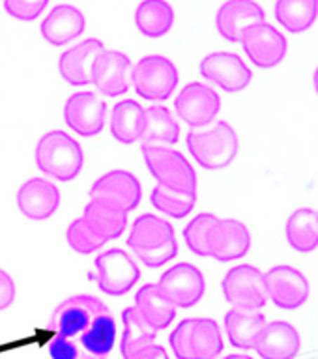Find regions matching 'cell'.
<instances>
[{"label":"cell","instance_id":"34","mask_svg":"<svg viewBox=\"0 0 318 359\" xmlns=\"http://www.w3.org/2000/svg\"><path fill=\"white\" fill-rule=\"evenodd\" d=\"M150 204L157 212L165 215V219H185L197 206V195H182L168 191L161 185H156L150 193Z\"/></svg>","mask_w":318,"mask_h":359},{"label":"cell","instance_id":"2","mask_svg":"<svg viewBox=\"0 0 318 359\" xmlns=\"http://www.w3.org/2000/svg\"><path fill=\"white\" fill-rule=\"evenodd\" d=\"M185 146L193 161L204 170H223L240 154V135L227 120H216L206 129H191Z\"/></svg>","mask_w":318,"mask_h":359},{"label":"cell","instance_id":"24","mask_svg":"<svg viewBox=\"0 0 318 359\" xmlns=\"http://www.w3.org/2000/svg\"><path fill=\"white\" fill-rule=\"evenodd\" d=\"M178 118L168 107L150 105L145 109L143 126H140L139 142L152 146H174L180 140Z\"/></svg>","mask_w":318,"mask_h":359},{"label":"cell","instance_id":"31","mask_svg":"<svg viewBox=\"0 0 318 359\" xmlns=\"http://www.w3.org/2000/svg\"><path fill=\"white\" fill-rule=\"evenodd\" d=\"M225 350L221 327L213 318H193L190 330L191 359H218Z\"/></svg>","mask_w":318,"mask_h":359},{"label":"cell","instance_id":"12","mask_svg":"<svg viewBox=\"0 0 318 359\" xmlns=\"http://www.w3.org/2000/svg\"><path fill=\"white\" fill-rule=\"evenodd\" d=\"M199 73L212 88L216 86L227 94H240L253 83L251 67L240 55L230 50H216L204 56L199 64Z\"/></svg>","mask_w":318,"mask_h":359},{"label":"cell","instance_id":"11","mask_svg":"<svg viewBox=\"0 0 318 359\" xmlns=\"http://www.w3.org/2000/svg\"><path fill=\"white\" fill-rule=\"evenodd\" d=\"M221 112L218 90L201 81H191L182 86L174 97V114L191 129H204L216 122Z\"/></svg>","mask_w":318,"mask_h":359},{"label":"cell","instance_id":"3","mask_svg":"<svg viewBox=\"0 0 318 359\" xmlns=\"http://www.w3.org/2000/svg\"><path fill=\"white\" fill-rule=\"evenodd\" d=\"M36 167L45 178L62 184L73 182L84 167V151L79 140L62 129H53L39 137L34 150Z\"/></svg>","mask_w":318,"mask_h":359},{"label":"cell","instance_id":"28","mask_svg":"<svg viewBox=\"0 0 318 359\" xmlns=\"http://www.w3.org/2000/svg\"><path fill=\"white\" fill-rule=\"evenodd\" d=\"M133 25L145 38H163L174 27V8L167 0H143L135 8Z\"/></svg>","mask_w":318,"mask_h":359},{"label":"cell","instance_id":"13","mask_svg":"<svg viewBox=\"0 0 318 359\" xmlns=\"http://www.w3.org/2000/svg\"><path fill=\"white\" fill-rule=\"evenodd\" d=\"M253 247V234L244 221L234 217H218L206 240V257L216 262L229 264L241 260Z\"/></svg>","mask_w":318,"mask_h":359},{"label":"cell","instance_id":"29","mask_svg":"<svg viewBox=\"0 0 318 359\" xmlns=\"http://www.w3.org/2000/svg\"><path fill=\"white\" fill-rule=\"evenodd\" d=\"M79 346L94 359H107L111 355L112 348L118 341V325L111 311L100 314L98 318L88 325V330L83 331L75 339Z\"/></svg>","mask_w":318,"mask_h":359},{"label":"cell","instance_id":"17","mask_svg":"<svg viewBox=\"0 0 318 359\" xmlns=\"http://www.w3.org/2000/svg\"><path fill=\"white\" fill-rule=\"evenodd\" d=\"M90 198H100L129 213L143 201V185L133 172L117 168L95 180L90 187Z\"/></svg>","mask_w":318,"mask_h":359},{"label":"cell","instance_id":"36","mask_svg":"<svg viewBox=\"0 0 318 359\" xmlns=\"http://www.w3.org/2000/svg\"><path fill=\"white\" fill-rule=\"evenodd\" d=\"M66 240L67 245L72 247V251H75L77 255H83V257L94 255L95 251H100L101 247L107 243L105 240H101L100 236L90 229L83 217L75 219V221L67 224Z\"/></svg>","mask_w":318,"mask_h":359},{"label":"cell","instance_id":"39","mask_svg":"<svg viewBox=\"0 0 318 359\" xmlns=\"http://www.w3.org/2000/svg\"><path fill=\"white\" fill-rule=\"evenodd\" d=\"M193 318H184L168 337V346L176 359H191L190 355V330Z\"/></svg>","mask_w":318,"mask_h":359},{"label":"cell","instance_id":"27","mask_svg":"<svg viewBox=\"0 0 318 359\" xmlns=\"http://www.w3.org/2000/svg\"><path fill=\"white\" fill-rule=\"evenodd\" d=\"M81 217L101 240H118L128 229V213L100 198H90Z\"/></svg>","mask_w":318,"mask_h":359},{"label":"cell","instance_id":"32","mask_svg":"<svg viewBox=\"0 0 318 359\" xmlns=\"http://www.w3.org/2000/svg\"><path fill=\"white\" fill-rule=\"evenodd\" d=\"M274 17L286 32H307L318 19V0H275Z\"/></svg>","mask_w":318,"mask_h":359},{"label":"cell","instance_id":"33","mask_svg":"<svg viewBox=\"0 0 318 359\" xmlns=\"http://www.w3.org/2000/svg\"><path fill=\"white\" fill-rule=\"evenodd\" d=\"M156 331L148 327L137 316L133 307L124 309L122 339H120V355H122V359H133L145 348L156 344Z\"/></svg>","mask_w":318,"mask_h":359},{"label":"cell","instance_id":"7","mask_svg":"<svg viewBox=\"0 0 318 359\" xmlns=\"http://www.w3.org/2000/svg\"><path fill=\"white\" fill-rule=\"evenodd\" d=\"M94 266L95 273L92 275V279L98 283V288L109 297L126 296L133 290L140 279L139 264L135 262L131 255L118 247L101 251L94 258Z\"/></svg>","mask_w":318,"mask_h":359},{"label":"cell","instance_id":"37","mask_svg":"<svg viewBox=\"0 0 318 359\" xmlns=\"http://www.w3.org/2000/svg\"><path fill=\"white\" fill-rule=\"evenodd\" d=\"M6 15L21 22H32L44 15L49 0H2Z\"/></svg>","mask_w":318,"mask_h":359},{"label":"cell","instance_id":"26","mask_svg":"<svg viewBox=\"0 0 318 359\" xmlns=\"http://www.w3.org/2000/svg\"><path fill=\"white\" fill-rule=\"evenodd\" d=\"M285 240L298 255H309L318 249V215L317 210L300 206L289 213L285 221Z\"/></svg>","mask_w":318,"mask_h":359},{"label":"cell","instance_id":"42","mask_svg":"<svg viewBox=\"0 0 318 359\" xmlns=\"http://www.w3.org/2000/svg\"><path fill=\"white\" fill-rule=\"evenodd\" d=\"M223 359H255V358H251L249 353H230V355H225Z\"/></svg>","mask_w":318,"mask_h":359},{"label":"cell","instance_id":"10","mask_svg":"<svg viewBox=\"0 0 318 359\" xmlns=\"http://www.w3.org/2000/svg\"><path fill=\"white\" fill-rule=\"evenodd\" d=\"M240 45L253 66L258 69H274L289 55V39L272 22L258 21L246 28Z\"/></svg>","mask_w":318,"mask_h":359},{"label":"cell","instance_id":"44","mask_svg":"<svg viewBox=\"0 0 318 359\" xmlns=\"http://www.w3.org/2000/svg\"><path fill=\"white\" fill-rule=\"evenodd\" d=\"M317 215H318V210H317Z\"/></svg>","mask_w":318,"mask_h":359},{"label":"cell","instance_id":"23","mask_svg":"<svg viewBox=\"0 0 318 359\" xmlns=\"http://www.w3.org/2000/svg\"><path fill=\"white\" fill-rule=\"evenodd\" d=\"M131 307L137 316L156 333L167 330L176 318V311H178L174 307V303L165 296V292L157 286V283L140 286L135 294V302Z\"/></svg>","mask_w":318,"mask_h":359},{"label":"cell","instance_id":"16","mask_svg":"<svg viewBox=\"0 0 318 359\" xmlns=\"http://www.w3.org/2000/svg\"><path fill=\"white\" fill-rule=\"evenodd\" d=\"M157 286L174 303L176 309H191L206 294V277L195 264L178 262L165 269Z\"/></svg>","mask_w":318,"mask_h":359},{"label":"cell","instance_id":"35","mask_svg":"<svg viewBox=\"0 0 318 359\" xmlns=\"http://www.w3.org/2000/svg\"><path fill=\"white\" fill-rule=\"evenodd\" d=\"M218 221V215L212 212L197 213L184 229V243L195 257H206V240L210 229Z\"/></svg>","mask_w":318,"mask_h":359},{"label":"cell","instance_id":"19","mask_svg":"<svg viewBox=\"0 0 318 359\" xmlns=\"http://www.w3.org/2000/svg\"><path fill=\"white\" fill-rule=\"evenodd\" d=\"M266 21L264 8L257 0H225L216 11V32L227 43H240L241 34L253 22Z\"/></svg>","mask_w":318,"mask_h":359},{"label":"cell","instance_id":"43","mask_svg":"<svg viewBox=\"0 0 318 359\" xmlns=\"http://www.w3.org/2000/svg\"><path fill=\"white\" fill-rule=\"evenodd\" d=\"M313 90L318 97V66L314 67V72H313Z\"/></svg>","mask_w":318,"mask_h":359},{"label":"cell","instance_id":"8","mask_svg":"<svg viewBox=\"0 0 318 359\" xmlns=\"http://www.w3.org/2000/svg\"><path fill=\"white\" fill-rule=\"evenodd\" d=\"M221 294L232 309L263 311L268 303L264 273L253 264H238L227 269L221 279Z\"/></svg>","mask_w":318,"mask_h":359},{"label":"cell","instance_id":"5","mask_svg":"<svg viewBox=\"0 0 318 359\" xmlns=\"http://www.w3.org/2000/svg\"><path fill=\"white\" fill-rule=\"evenodd\" d=\"M180 83L178 67L163 55L143 56L131 69V88L150 103H165Z\"/></svg>","mask_w":318,"mask_h":359},{"label":"cell","instance_id":"30","mask_svg":"<svg viewBox=\"0 0 318 359\" xmlns=\"http://www.w3.org/2000/svg\"><path fill=\"white\" fill-rule=\"evenodd\" d=\"M145 116V107L135 100H122L114 103L109 118V131L118 144L131 146L139 142L140 126Z\"/></svg>","mask_w":318,"mask_h":359},{"label":"cell","instance_id":"14","mask_svg":"<svg viewBox=\"0 0 318 359\" xmlns=\"http://www.w3.org/2000/svg\"><path fill=\"white\" fill-rule=\"evenodd\" d=\"M131 58L117 49H103L90 69V84L101 97H120L131 88Z\"/></svg>","mask_w":318,"mask_h":359},{"label":"cell","instance_id":"22","mask_svg":"<svg viewBox=\"0 0 318 359\" xmlns=\"http://www.w3.org/2000/svg\"><path fill=\"white\" fill-rule=\"evenodd\" d=\"M105 49V43L100 38H86L72 45L58 56V73L73 88L90 86V69L95 56Z\"/></svg>","mask_w":318,"mask_h":359},{"label":"cell","instance_id":"4","mask_svg":"<svg viewBox=\"0 0 318 359\" xmlns=\"http://www.w3.org/2000/svg\"><path fill=\"white\" fill-rule=\"evenodd\" d=\"M140 151L146 168L157 185L182 195H197L199 180L195 168L182 151L174 150L171 146L152 144H143Z\"/></svg>","mask_w":318,"mask_h":359},{"label":"cell","instance_id":"18","mask_svg":"<svg viewBox=\"0 0 318 359\" xmlns=\"http://www.w3.org/2000/svg\"><path fill=\"white\" fill-rule=\"evenodd\" d=\"M62 202L60 189L47 178H28L15 193L17 210L28 221H47L58 212Z\"/></svg>","mask_w":318,"mask_h":359},{"label":"cell","instance_id":"21","mask_svg":"<svg viewBox=\"0 0 318 359\" xmlns=\"http://www.w3.org/2000/svg\"><path fill=\"white\" fill-rule=\"evenodd\" d=\"M86 30V17L83 10L73 4H58L41 19L39 36L51 47H64L77 41Z\"/></svg>","mask_w":318,"mask_h":359},{"label":"cell","instance_id":"20","mask_svg":"<svg viewBox=\"0 0 318 359\" xmlns=\"http://www.w3.org/2000/svg\"><path fill=\"white\" fill-rule=\"evenodd\" d=\"M253 350L260 359H296L302 352V335L286 320L266 322Z\"/></svg>","mask_w":318,"mask_h":359},{"label":"cell","instance_id":"38","mask_svg":"<svg viewBox=\"0 0 318 359\" xmlns=\"http://www.w3.org/2000/svg\"><path fill=\"white\" fill-rule=\"evenodd\" d=\"M44 346L51 359H94L79 346L75 339H58V337L47 335Z\"/></svg>","mask_w":318,"mask_h":359},{"label":"cell","instance_id":"6","mask_svg":"<svg viewBox=\"0 0 318 359\" xmlns=\"http://www.w3.org/2000/svg\"><path fill=\"white\" fill-rule=\"evenodd\" d=\"M109 307L103 299L90 294L62 299L55 307L47 325V335L58 339H77L100 314L107 313Z\"/></svg>","mask_w":318,"mask_h":359},{"label":"cell","instance_id":"25","mask_svg":"<svg viewBox=\"0 0 318 359\" xmlns=\"http://www.w3.org/2000/svg\"><path fill=\"white\" fill-rule=\"evenodd\" d=\"M266 316L263 311H244V309H230L223 316V327L227 341L232 348L247 352L253 350L258 333L266 325Z\"/></svg>","mask_w":318,"mask_h":359},{"label":"cell","instance_id":"40","mask_svg":"<svg viewBox=\"0 0 318 359\" xmlns=\"http://www.w3.org/2000/svg\"><path fill=\"white\" fill-rule=\"evenodd\" d=\"M17 286L15 280L4 268H0V313L10 309L15 302Z\"/></svg>","mask_w":318,"mask_h":359},{"label":"cell","instance_id":"1","mask_svg":"<svg viewBox=\"0 0 318 359\" xmlns=\"http://www.w3.org/2000/svg\"><path fill=\"white\" fill-rule=\"evenodd\" d=\"M128 247L146 268L159 269L178 255L174 226L156 213H143L128 232Z\"/></svg>","mask_w":318,"mask_h":359},{"label":"cell","instance_id":"9","mask_svg":"<svg viewBox=\"0 0 318 359\" xmlns=\"http://www.w3.org/2000/svg\"><path fill=\"white\" fill-rule=\"evenodd\" d=\"M266 296L281 311H298L311 297V280L302 269L291 264H277L264 273Z\"/></svg>","mask_w":318,"mask_h":359},{"label":"cell","instance_id":"15","mask_svg":"<svg viewBox=\"0 0 318 359\" xmlns=\"http://www.w3.org/2000/svg\"><path fill=\"white\" fill-rule=\"evenodd\" d=\"M64 122L79 137H98L107 123L105 100L90 90L75 92L64 103Z\"/></svg>","mask_w":318,"mask_h":359},{"label":"cell","instance_id":"41","mask_svg":"<svg viewBox=\"0 0 318 359\" xmlns=\"http://www.w3.org/2000/svg\"><path fill=\"white\" fill-rule=\"evenodd\" d=\"M133 359H171L168 358L167 350L161 346V344H152V346L145 348L143 352L137 353Z\"/></svg>","mask_w":318,"mask_h":359}]
</instances>
